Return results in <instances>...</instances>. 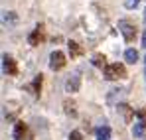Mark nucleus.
Returning a JSON list of instances; mask_svg holds the SVG:
<instances>
[{
  "label": "nucleus",
  "instance_id": "nucleus-1",
  "mask_svg": "<svg viewBox=\"0 0 146 140\" xmlns=\"http://www.w3.org/2000/svg\"><path fill=\"white\" fill-rule=\"evenodd\" d=\"M103 77L109 79V81H117V79H122L126 77V69L122 63H113V65H105L103 67Z\"/></svg>",
  "mask_w": 146,
  "mask_h": 140
},
{
  "label": "nucleus",
  "instance_id": "nucleus-2",
  "mask_svg": "<svg viewBox=\"0 0 146 140\" xmlns=\"http://www.w3.org/2000/svg\"><path fill=\"white\" fill-rule=\"evenodd\" d=\"M119 30H121V34L124 36L126 42H132L134 36H136V26L132 22H128V20H121L119 22Z\"/></svg>",
  "mask_w": 146,
  "mask_h": 140
},
{
  "label": "nucleus",
  "instance_id": "nucleus-3",
  "mask_svg": "<svg viewBox=\"0 0 146 140\" xmlns=\"http://www.w3.org/2000/svg\"><path fill=\"white\" fill-rule=\"evenodd\" d=\"M65 65V55L59 51V49H55L51 55H49V69L53 71H59L61 67Z\"/></svg>",
  "mask_w": 146,
  "mask_h": 140
},
{
  "label": "nucleus",
  "instance_id": "nucleus-4",
  "mask_svg": "<svg viewBox=\"0 0 146 140\" xmlns=\"http://www.w3.org/2000/svg\"><path fill=\"white\" fill-rule=\"evenodd\" d=\"M136 115H138V118H140V120L134 124V128H132V134H134L136 138H140V136L144 134V130H146V111H138Z\"/></svg>",
  "mask_w": 146,
  "mask_h": 140
},
{
  "label": "nucleus",
  "instance_id": "nucleus-5",
  "mask_svg": "<svg viewBox=\"0 0 146 140\" xmlns=\"http://www.w3.org/2000/svg\"><path fill=\"white\" fill-rule=\"evenodd\" d=\"M79 87H81V77H79V73L69 75L67 81H65V91H67V93H77Z\"/></svg>",
  "mask_w": 146,
  "mask_h": 140
},
{
  "label": "nucleus",
  "instance_id": "nucleus-6",
  "mask_svg": "<svg viewBox=\"0 0 146 140\" xmlns=\"http://www.w3.org/2000/svg\"><path fill=\"white\" fill-rule=\"evenodd\" d=\"M2 61H4V71L8 73V75H16L18 73V67H16V61L8 55V53H4L2 55Z\"/></svg>",
  "mask_w": 146,
  "mask_h": 140
},
{
  "label": "nucleus",
  "instance_id": "nucleus-7",
  "mask_svg": "<svg viewBox=\"0 0 146 140\" xmlns=\"http://www.w3.org/2000/svg\"><path fill=\"white\" fill-rule=\"evenodd\" d=\"M63 113L67 117H77V105H75V101H71V99L63 101Z\"/></svg>",
  "mask_w": 146,
  "mask_h": 140
},
{
  "label": "nucleus",
  "instance_id": "nucleus-8",
  "mask_svg": "<svg viewBox=\"0 0 146 140\" xmlns=\"http://www.w3.org/2000/svg\"><path fill=\"white\" fill-rule=\"evenodd\" d=\"M119 113H122V118H124V122H130V120L134 118V111H132L128 105H119Z\"/></svg>",
  "mask_w": 146,
  "mask_h": 140
},
{
  "label": "nucleus",
  "instance_id": "nucleus-9",
  "mask_svg": "<svg viewBox=\"0 0 146 140\" xmlns=\"http://www.w3.org/2000/svg\"><path fill=\"white\" fill-rule=\"evenodd\" d=\"M40 40H42V26H36V30L30 34L28 42H30V46H38V44H40Z\"/></svg>",
  "mask_w": 146,
  "mask_h": 140
},
{
  "label": "nucleus",
  "instance_id": "nucleus-10",
  "mask_svg": "<svg viewBox=\"0 0 146 140\" xmlns=\"http://www.w3.org/2000/svg\"><path fill=\"white\" fill-rule=\"evenodd\" d=\"M24 136H26V124L24 122H16V124H14V138L24 140Z\"/></svg>",
  "mask_w": 146,
  "mask_h": 140
},
{
  "label": "nucleus",
  "instance_id": "nucleus-11",
  "mask_svg": "<svg viewBox=\"0 0 146 140\" xmlns=\"http://www.w3.org/2000/svg\"><path fill=\"white\" fill-rule=\"evenodd\" d=\"M95 136H97V140H109L111 138V128L109 126H99L95 130Z\"/></svg>",
  "mask_w": 146,
  "mask_h": 140
},
{
  "label": "nucleus",
  "instance_id": "nucleus-12",
  "mask_svg": "<svg viewBox=\"0 0 146 140\" xmlns=\"http://www.w3.org/2000/svg\"><path fill=\"white\" fill-rule=\"evenodd\" d=\"M69 53H71V57H79L83 53V47L79 46L77 42H69Z\"/></svg>",
  "mask_w": 146,
  "mask_h": 140
},
{
  "label": "nucleus",
  "instance_id": "nucleus-13",
  "mask_svg": "<svg viewBox=\"0 0 146 140\" xmlns=\"http://www.w3.org/2000/svg\"><path fill=\"white\" fill-rule=\"evenodd\" d=\"M124 59H126L128 63H136V61H138V51H136V49H126V51H124Z\"/></svg>",
  "mask_w": 146,
  "mask_h": 140
},
{
  "label": "nucleus",
  "instance_id": "nucleus-14",
  "mask_svg": "<svg viewBox=\"0 0 146 140\" xmlns=\"http://www.w3.org/2000/svg\"><path fill=\"white\" fill-rule=\"evenodd\" d=\"M32 89H34V95H36V97H40V91H42V75H36V77H34Z\"/></svg>",
  "mask_w": 146,
  "mask_h": 140
},
{
  "label": "nucleus",
  "instance_id": "nucleus-15",
  "mask_svg": "<svg viewBox=\"0 0 146 140\" xmlns=\"http://www.w3.org/2000/svg\"><path fill=\"white\" fill-rule=\"evenodd\" d=\"M105 61H107V59H105L103 53H95V55H93V65H97V67H105V65H107Z\"/></svg>",
  "mask_w": 146,
  "mask_h": 140
},
{
  "label": "nucleus",
  "instance_id": "nucleus-16",
  "mask_svg": "<svg viewBox=\"0 0 146 140\" xmlns=\"http://www.w3.org/2000/svg\"><path fill=\"white\" fill-rule=\"evenodd\" d=\"M138 2H140V0H124V8L132 10V8H136V6H138Z\"/></svg>",
  "mask_w": 146,
  "mask_h": 140
},
{
  "label": "nucleus",
  "instance_id": "nucleus-17",
  "mask_svg": "<svg viewBox=\"0 0 146 140\" xmlns=\"http://www.w3.org/2000/svg\"><path fill=\"white\" fill-rule=\"evenodd\" d=\"M69 140H83V136H81L79 130H73L71 134H69Z\"/></svg>",
  "mask_w": 146,
  "mask_h": 140
},
{
  "label": "nucleus",
  "instance_id": "nucleus-18",
  "mask_svg": "<svg viewBox=\"0 0 146 140\" xmlns=\"http://www.w3.org/2000/svg\"><path fill=\"white\" fill-rule=\"evenodd\" d=\"M4 20H14V12H6V16H4Z\"/></svg>",
  "mask_w": 146,
  "mask_h": 140
},
{
  "label": "nucleus",
  "instance_id": "nucleus-19",
  "mask_svg": "<svg viewBox=\"0 0 146 140\" xmlns=\"http://www.w3.org/2000/svg\"><path fill=\"white\" fill-rule=\"evenodd\" d=\"M142 46L146 47V32H144V34H142Z\"/></svg>",
  "mask_w": 146,
  "mask_h": 140
},
{
  "label": "nucleus",
  "instance_id": "nucleus-20",
  "mask_svg": "<svg viewBox=\"0 0 146 140\" xmlns=\"http://www.w3.org/2000/svg\"><path fill=\"white\" fill-rule=\"evenodd\" d=\"M144 18H146V12H144Z\"/></svg>",
  "mask_w": 146,
  "mask_h": 140
}]
</instances>
